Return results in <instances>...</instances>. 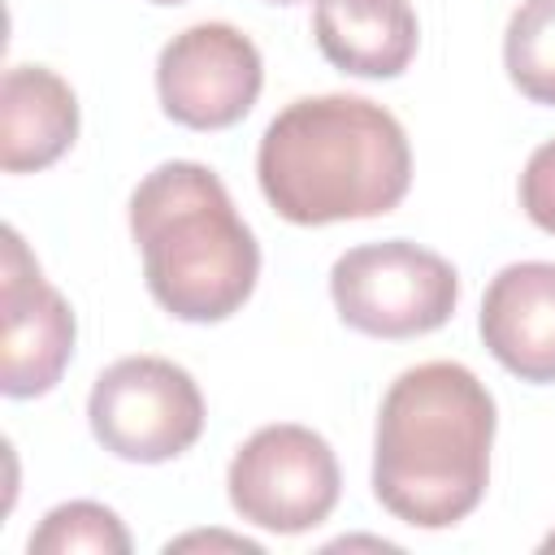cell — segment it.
I'll use <instances>...</instances> for the list:
<instances>
[{
    "label": "cell",
    "mask_w": 555,
    "mask_h": 555,
    "mask_svg": "<svg viewBox=\"0 0 555 555\" xmlns=\"http://www.w3.org/2000/svg\"><path fill=\"white\" fill-rule=\"evenodd\" d=\"M230 507L273 533H304L317 529L343 490L338 460L330 442L308 425H264L256 429L230 460L225 473Z\"/></svg>",
    "instance_id": "cell-6"
},
{
    "label": "cell",
    "mask_w": 555,
    "mask_h": 555,
    "mask_svg": "<svg viewBox=\"0 0 555 555\" xmlns=\"http://www.w3.org/2000/svg\"><path fill=\"white\" fill-rule=\"evenodd\" d=\"M152 4H182V0H152Z\"/></svg>",
    "instance_id": "cell-17"
},
{
    "label": "cell",
    "mask_w": 555,
    "mask_h": 555,
    "mask_svg": "<svg viewBox=\"0 0 555 555\" xmlns=\"http://www.w3.org/2000/svg\"><path fill=\"white\" fill-rule=\"evenodd\" d=\"M312 35L321 56L356 78H399L416 56V13L408 0H317Z\"/></svg>",
    "instance_id": "cell-10"
},
{
    "label": "cell",
    "mask_w": 555,
    "mask_h": 555,
    "mask_svg": "<svg viewBox=\"0 0 555 555\" xmlns=\"http://www.w3.org/2000/svg\"><path fill=\"white\" fill-rule=\"evenodd\" d=\"M477 330L520 382H555V264L520 260L490 278Z\"/></svg>",
    "instance_id": "cell-9"
},
{
    "label": "cell",
    "mask_w": 555,
    "mask_h": 555,
    "mask_svg": "<svg viewBox=\"0 0 555 555\" xmlns=\"http://www.w3.org/2000/svg\"><path fill=\"white\" fill-rule=\"evenodd\" d=\"M191 546H230V551H247V555H260V542H251V538H230V533H186V538L169 542L165 551L173 555V551H191Z\"/></svg>",
    "instance_id": "cell-15"
},
{
    "label": "cell",
    "mask_w": 555,
    "mask_h": 555,
    "mask_svg": "<svg viewBox=\"0 0 555 555\" xmlns=\"http://www.w3.org/2000/svg\"><path fill=\"white\" fill-rule=\"evenodd\" d=\"M269 4H299V0H269Z\"/></svg>",
    "instance_id": "cell-18"
},
{
    "label": "cell",
    "mask_w": 555,
    "mask_h": 555,
    "mask_svg": "<svg viewBox=\"0 0 555 555\" xmlns=\"http://www.w3.org/2000/svg\"><path fill=\"white\" fill-rule=\"evenodd\" d=\"M130 234L152 299L178 321H225L256 291L260 243L199 160H165L134 186Z\"/></svg>",
    "instance_id": "cell-3"
},
{
    "label": "cell",
    "mask_w": 555,
    "mask_h": 555,
    "mask_svg": "<svg viewBox=\"0 0 555 555\" xmlns=\"http://www.w3.org/2000/svg\"><path fill=\"white\" fill-rule=\"evenodd\" d=\"M74 551L130 555V533L113 507L91 503V499H74V503L52 507L39 520V529L30 533V555H74Z\"/></svg>",
    "instance_id": "cell-13"
},
{
    "label": "cell",
    "mask_w": 555,
    "mask_h": 555,
    "mask_svg": "<svg viewBox=\"0 0 555 555\" xmlns=\"http://www.w3.org/2000/svg\"><path fill=\"white\" fill-rule=\"evenodd\" d=\"M78 139L74 87L43 65H13L0 82V165L30 173L61 160Z\"/></svg>",
    "instance_id": "cell-11"
},
{
    "label": "cell",
    "mask_w": 555,
    "mask_h": 555,
    "mask_svg": "<svg viewBox=\"0 0 555 555\" xmlns=\"http://www.w3.org/2000/svg\"><path fill=\"white\" fill-rule=\"evenodd\" d=\"M542 551H555V533H546V542H542Z\"/></svg>",
    "instance_id": "cell-16"
},
{
    "label": "cell",
    "mask_w": 555,
    "mask_h": 555,
    "mask_svg": "<svg viewBox=\"0 0 555 555\" xmlns=\"http://www.w3.org/2000/svg\"><path fill=\"white\" fill-rule=\"evenodd\" d=\"M503 65L516 91L555 108V0H520L507 17Z\"/></svg>",
    "instance_id": "cell-12"
},
{
    "label": "cell",
    "mask_w": 555,
    "mask_h": 555,
    "mask_svg": "<svg viewBox=\"0 0 555 555\" xmlns=\"http://www.w3.org/2000/svg\"><path fill=\"white\" fill-rule=\"evenodd\" d=\"M256 178L273 212L295 225L360 221L399 208L412 186V147L403 126L364 95H304L264 126Z\"/></svg>",
    "instance_id": "cell-2"
},
{
    "label": "cell",
    "mask_w": 555,
    "mask_h": 555,
    "mask_svg": "<svg viewBox=\"0 0 555 555\" xmlns=\"http://www.w3.org/2000/svg\"><path fill=\"white\" fill-rule=\"evenodd\" d=\"M520 208L529 221L546 234H555V139L533 147L525 173H520Z\"/></svg>",
    "instance_id": "cell-14"
},
{
    "label": "cell",
    "mask_w": 555,
    "mask_h": 555,
    "mask_svg": "<svg viewBox=\"0 0 555 555\" xmlns=\"http://www.w3.org/2000/svg\"><path fill=\"white\" fill-rule=\"evenodd\" d=\"M494 399L473 369L429 360L403 369L373 434V494L416 529H451L464 520L490 481Z\"/></svg>",
    "instance_id": "cell-1"
},
{
    "label": "cell",
    "mask_w": 555,
    "mask_h": 555,
    "mask_svg": "<svg viewBox=\"0 0 555 555\" xmlns=\"http://www.w3.org/2000/svg\"><path fill=\"white\" fill-rule=\"evenodd\" d=\"M91 434L130 464H165L204 434V395L195 377L165 356H126L108 364L87 399Z\"/></svg>",
    "instance_id": "cell-5"
},
{
    "label": "cell",
    "mask_w": 555,
    "mask_h": 555,
    "mask_svg": "<svg viewBox=\"0 0 555 555\" xmlns=\"http://www.w3.org/2000/svg\"><path fill=\"white\" fill-rule=\"evenodd\" d=\"M330 295L351 330L369 338H416L451 321L460 278L438 251L386 238L343 251L330 269Z\"/></svg>",
    "instance_id": "cell-4"
},
{
    "label": "cell",
    "mask_w": 555,
    "mask_h": 555,
    "mask_svg": "<svg viewBox=\"0 0 555 555\" xmlns=\"http://www.w3.org/2000/svg\"><path fill=\"white\" fill-rule=\"evenodd\" d=\"M0 325H4V360L0 390L9 399L48 395L69 356H74V308L56 286L43 282L39 260L26 251L22 234L4 230V278H0Z\"/></svg>",
    "instance_id": "cell-8"
},
{
    "label": "cell",
    "mask_w": 555,
    "mask_h": 555,
    "mask_svg": "<svg viewBox=\"0 0 555 555\" xmlns=\"http://www.w3.org/2000/svg\"><path fill=\"white\" fill-rule=\"evenodd\" d=\"M264 87L256 43L230 22H195L160 48L156 95L165 117L191 130H225L243 121Z\"/></svg>",
    "instance_id": "cell-7"
}]
</instances>
